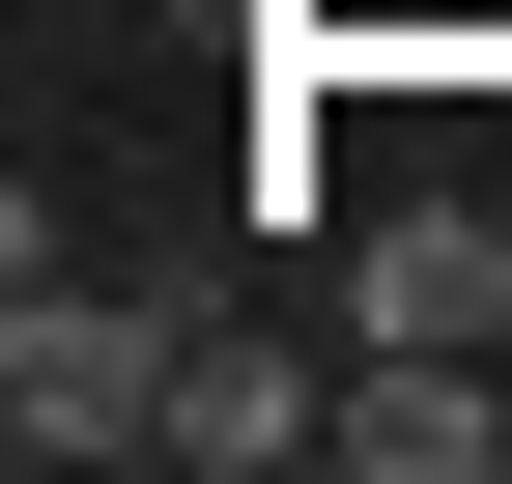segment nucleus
<instances>
[{
    "instance_id": "3",
    "label": "nucleus",
    "mask_w": 512,
    "mask_h": 484,
    "mask_svg": "<svg viewBox=\"0 0 512 484\" xmlns=\"http://www.w3.org/2000/svg\"><path fill=\"white\" fill-rule=\"evenodd\" d=\"M342 456L370 484H484L512 456V371H484V342H370V371H342Z\"/></svg>"
},
{
    "instance_id": "4",
    "label": "nucleus",
    "mask_w": 512,
    "mask_h": 484,
    "mask_svg": "<svg viewBox=\"0 0 512 484\" xmlns=\"http://www.w3.org/2000/svg\"><path fill=\"white\" fill-rule=\"evenodd\" d=\"M171 456H200V484H285V456H342V399H313L285 342H228V314H200V342H171Z\"/></svg>"
},
{
    "instance_id": "2",
    "label": "nucleus",
    "mask_w": 512,
    "mask_h": 484,
    "mask_svg": "<svg viewBox=\"0 0 512 484\" xmlns=\"http://www.w3.org/2000/svg\"><path fill=\"white\" fill-rule=\"evenodd\" d=\"M342 342H512V200H370Z\"/></svg>"
},
{
    "instance_id": "1",
    "label": "nucleus",
    "mask_w": 512,
    "mask_h": 484,
    "mask_svg": "<svg viewBox=\"0 0 512 484\" xmlns=\"http://www.w3.org/2000/svg\"><path fill=\"white\" fill-rule=\"evenodd\" d=\"M171 342L200 314H143V285H57V228H29V285H0V456H171Z\"/></svg>"
}]
</instances>
